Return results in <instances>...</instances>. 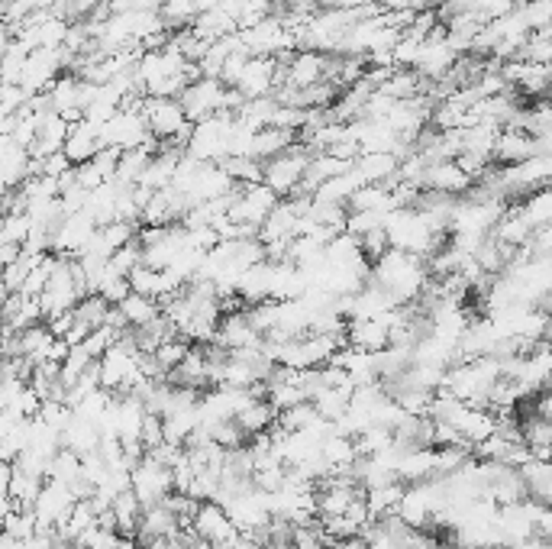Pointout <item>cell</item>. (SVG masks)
Masks as SVG:
<instances>
[{"label": "cell", "instance_id": "6da1fadb", "mask_svg": "<svg viewBox=\"0 0 552 549\" xmlns=\"http://www.w3.org/2000/svg\"><path fill=\"white\" fill-rule=\"evenodd\" d=\"M372 281L391 291L398 304H417L430 288V269L420 256H410L401 249H388L372 265Z\"/></svg>", "mask_w": 552, "mask_h": 549}, {"label": "cell", "instance_id": "7a4b0ae2", "mask_svg": "<svg viewBox=\"0 0 552 549\" xmlns=\"http://www.w3.org/2000/svg\"><path fill=\"white\" fill-rule=\"evenodd\" d=\"M385 230L391 239V249L410 252V256H420V259H427L436 249H443V239H446V233L417 207L391 210Z\"/></svg>", "mask_w": 552, "mask_h": 549}, {"label": "cell", "instance_id": "3957f363", "mask_svg": "<svg viewBox=\"0 0 552 549\" xmlns=\"http://www.w3.org/2000/svg\"><path fill=\"white\" fill-rule=\"evenodd\" d=\"M143 117L149 123V133L159 139V143H172V146H188V136L194 130V123L188 117V110L178 101V97H146L143 101Z\"/></svg>", "mask_w": 552, "mask_h": 549}, {"label": "cell", "instance_id": "277c9868", "mask_svg": "<svg viewBox=\"0 0 552 549\" xmlns=\"http://www.w3.org/2000/svg\"><path fill=\"white\" fill-rule=\"evenodd\" d=\"M233 123H236V114H214L201 123H194L184 152L201 162L223 165L233 149Z\"/></svg>", "mask_w": 552, "mask_h": 549}, {"label": "cell", "instance_id": "5b68a950", "mask_svg": "<svg viewBox=\"0 0 552 549\" xmlns=\"http://www.w3.org/2000/svg\"><path fill=\"white\" fill-rule=\"evenodd\" d=\"M101 143H104V149H120V152H130V149L159 152L162 149L159 139L149 133L143 110H136V107H123L120 114H113L101 126Z\"/></svg>", "mask_w": 552, "mask_h": 549}, {"label": "cell", "instance_id": "8992f818", "mask_svg": "<svg viewBox=\"0 0 552 549\" xmlns=\"http://www.w3.org/2000/svg\"><path fill=\"white\" fill-rule=\"evenodd\" d=\"M310 159H314V152H310L304 143H297L288 152H281V156L268 159L265 162V185L278 197H297L307 181Z\"/></svg>", "mask_w": 552, "mask_h": 549}, {"label": "cell", "instance_id": "52a82bcc", "mask_svg": "<svg viewBox=\"0 0 552 549\" xmlns=\"http://www.w3.org/2000/svg\"><path fill=\"white\" fill-rule=\"evenodd\" d=\"M130 482H133L136 498L143 501L146 508H152V504H162L168 495H175V469H168L165 462L152 459L149 453L133 466Z\"/></svg>", "mask_w": 552, "mask_h": 549}, {"label": "cell", "instance_id": "ba28073f", "mask_svg": "<svg viewBox=\"0 0 552 549\" xmlns=\"http://www.w3.org/2000/svg\"><path fill=\"white\" fill-rule=\"evenodd\" d=\"M281 204V197L265 185H243V188H236L233 194V207H230V220L233 223H243V227L249 230H256L262 223L272 217V210Z\"/></svg>", "mask_w": 552, "mask_h": 549}, {"label": "cell", "instance_id": "9c48e42d", "mask_svg": "<svg viewBox=\"0 0 552 549\" xmlns=\"http://www.w3.org/2000/svg\"><path fill=\"white\" fill-rule=\"evenodd\" d=\"M75 504H78V498H75L72 485H62V482H52V478H46V485H42L39 498L33 504L39 530L59 533V527L68 520V514H72Z\"/></svg>", "mask_w": 552, "mask_h": 549}, {"label": "cell", "instance_id": "30bf717a", "mask_svg": "<svg viewBox=\"0 0 552 549\" xmlns=\"http://www.w3.org/2000/svg\"><path fill=\"white\" fill-rule=\"evenodd\" d=\"M281 65L278 59H268V55H249V62L243 65L233 88L252 101V97H272L281 88Z\"/></svg>", "mask_w": 552, "mask_h": 549}, {"label": "cell", "instance_id": "8fae6325", "mask_svg": "<svg viewBox=\"0 0 552 549\" xmlns=\"http://www.w3.org/2000/svg\"><path fill=\"white\" fill-rule=\"evenodd\" d=\"M330 78V55L314 49H297L291 59L281 65V88H314V84Z\"/></svg>", "mask_w": 552, "mask_h": 549}, {"label": "cell", "instance_id": "7c38bea8", "mask_svg": "<svg viewBox=\"0 0 552 549\" xmlns=\"http://www.w3.org/2000/svg\"><path fill=\"white\" fill-rule=\"evenodd\" d=\"M191 530L201 540H207L214 549H230L233 540L239 537V527L233 524V517L226 514L220 501H201V508L194 514Z\"/></svg>", "mask_w": 552, "mask_h": 549}, {"label": "cell", "instance_id": "4fadbf2b", "mask_svg": "<svg viewBox=\"0 0 552 549\" xmlns=\"http://www.w3.org/2000/svg\"><path fill=\"white\" fill-rule=\"evenodd\" d=\"M214 346L226 349V353H243V349H262L265 346V336L259 333L256 323H252L249 307H239V311L223 314Z\"/></svg>", "mask_w": 552, "mask_h": 549}, {"label": "cell", "instance_id": "5bb4252c", "mask_svg": "<svg viewBox=\"0 0 552 549\" xmlns=\"http://www.w3.org/2000/svg\"><path fill=\"white\" fill-rule=\"evenodd\" d=\"M94 233H97V223L84 214V210L81 214H68L52 236V252H59V256H68V259H78L81 252L91 246Z\"/></svg>", "mask_w": 552, "mask_h": 549}, {"label": "cell", "instance_id": "9a60e30c", "mask_svg": "<svg viewBox=\"0 0 552 549\" xmlns=\"http://www.w3.org/2000/svg\"><path fill=\"white\" fill-rule=\"evenodd\" d=\"M475 188V181L469 172L456 162V159H443L427 165L423 172V191H436V194H449V197H465Z\"/></svg>", "mask_w": 552, "mask_h": 549}, {"label": "cell", "instance_id": "2e32d148", "mask_svg": "<svg viewBox=\"0 0 552 549\" xmlns=\"http://www.w3.org/2000/svg\"><path fill=\"white\" fill-rule=\"evenodd\" d=\"M33 175H36V156L4 136V146H0V178H4L7 191L23 188Z\"/></svg>", "mask_w": 552, "mask_h": 549}, {"label": "cell", "instance_id": "e0dca14e", "mask_svg": "<svg viewBox=\"0 0 552 549\" xmlns=\"http://www.w3.org/2000/svg\"><path fill=\"white\" fill-rule=\"evenodd\" d=\"M68 136H72V123H68L62 114H55V110H39V136H36V143H33L30 152L36 159L65 152Z\"/></svg>", "mask_w": 552, "mask_h": 549}, {"label": "cell", "instance_id": "ac0fdd59", "mask_svg": "<svg viewBox=\"0 0 552 549\" xmlns=\"http://www.w3.org/2000/svg\"><path fill=\"white\" fill-rule=\"evenodd\" d=\"M346 340H349V346L365 349V353H381V349L391 346V323H388V317L349 320L346 323Z\"/></svg>", "mask_w": 552, "mask_h": 549}, {"label": "cell", "instance_id": "d6986e66", "mask_svg": "<svg viewBox=\"0 0 552 549\" xmlns=\"http://www.w3.org/2000/svg\"><path fill=\"white\" fill-rule=\"evenodd\" d=\"M533 156H540L536 136L520 130V126H504L498 136V149H494V159L504 165H520V162H530Z\"/></svg>", "mask_w": 552, "mask_h": 549}, {"label": "cell", "instance_id": "ffe728a7", "mask_svg": "<svg viewBox=\"0 0 552 549\" xmlns=\"http://www.w3.org/2000/svg\"><path fill=\"white\" fill-rule=\"evenodd\" d=\"M181 520L178 514L168 508V504H152V508L143 511V520H139V530H136V540L139 546H146L152 540H162V537H175V533H181Z\"/></svg>", "mask_w": 552, "mask_h": 549}, {"label": "cell", "instance_id": "44dd1931", "mask_svg": "<svg viewBox=\"0 0 552 549\" xmlns=\"http://www.w3.org/2000/svg\"><path fill=\"white\" fill-rule=\"evenodd\" d=\"M130 285L136 294H143V298H152V301H165L172 298V294H178L184 285L172 275V272H162V269H149V265H139V269L130 275Z\"/></svg>", "mask_w": 552, "mask_h": 549}, {"label": "cell", "instance_id": "7402d4cb", "mask_svg": "<svg viewBox=\"0 0 552 549\" xmlns=\"http://www.w3.org/2000/svg\"><path fill=\"white\" fill-rule=\"evenodd\" d=\"M272 281H275V262L265 259V262L252 265V269L243 272V278H239V288H236V298L243 301L246 307L272 301Z\"/></svg>", "mask_w": 552, "mask_h": 549}, {"label": "cell", "instance_id": "603a6c76", "mask_svg": "<svg viewBox=\"0 0 552 549\" xmlns=\"http://www.w3.org/2000/svg\"><path fill=\"white\" fill-rule=\"evenodd\" d=\"M356 172L365 178V185H394L401 175V156H394V152H362L356 159Z\"/></svg>", "mask_w": 552, "mask_h": 549}, {"label": "cell", "instance_id": "cb8c5ba5", "mask_svg": "<svg viewBox=\"0 0 552 549\" xmlns=\"http://www.w3.org/2000/svg\"><path fill=\"white\" fill-rule=\"evenodd\" d=\"M101 149H104V143H101V126L91 123V120L72 123V136H68V143H65V156L72 159V165L91 162Z\"/></svg>", "mask_w": 552, "mask_h": 549}, {"label": "cell", "instance_id": "d4e9b609", "mask_svg": "<svg viewBox=\"0 0 552 549\" xmlns=\"http://www.w3.org/2000/svg\"><path fill=\"white\" fill-rule=\"evenodd\" d=\"M352 394H356V385L352 382H339V385H323L314 394V407L320 417H327L330 424H339L346 414H349V404H352Z\"/></svg>", "mask_w": 552, "mask_h": 549}, {"label": "cell", "instance_id": "484cf974", "mask_svg": "<svg viewBox=\"0 0 552 549\" xmlns=\"http://www.w3.org/2000/svg\"><path fill=\"white\" fill-rule=\"evenodd\" d=\"M520 436L536 459H552V424L546 417L536 414V407L530 414L520 417Z\"/></svg>", "mask_w": 552, "mask_h": 549}, {"label": "cell", "instance_id": "4316f807", "mask_svg": "<svg viewBox=\"0 0 552 549\" xmlns=\"http://www.w3.org/2000/svg\"><path fill=\"white\" fill-rule=\"evenodd\" d=\"M143 511H146V504L136 498L133 488H126L123 495H117V501L110 504V520H113V527H117V533H123V537H136Z\"/></svg>", "mask_w": 552, "mask_h": 549}, {"label": "cell", "instance_id": "83f0119b", "mask_svg": "<svg viewBox=\"0 0 552 549\" xmlns=\"http://www.w3.org/2000/svg\"><path fill=\"white\" fill-rule=\"evenodd\" d=\"M278 407L268 401V398H256V401H249L243 411H239V417H236V424L243 427V433L249 436H259V433H268L275 424H278Z\"/></svg>", "mask_w": 552, "mask_h": 549}, {"label": "cell", "instance_id": "f1b7e54d", "mask_svg": "<svg viewBox=\"0 0 552 549\" xmlns=\"http://www.w3.org/2000/svg\"><path fill=\"white\" fill-rule=\"evenodd\" d=\"M104 443V436H101V427L91 424V420H84V417H72V424L65 427L62 433V446L65 449H75L78 456H88V453H97Z\"/></svg>", "mask_w": 552, "mask_h": 549}, {"label": "cell", "instance_id": "f546056e", "mask_svg": "<svg viewBox=\"0 0 552 549\" xmlns=\"http://www.w3.org/2000/svg\"><path fill=\"white\" fill-rule=\"evenodd\" d=\"M297 143H301V136H297L294 130H278V126H265V130L256 133V143H252V159L268 162V159L281 156V152H288Z\"/></svg>", "mask_w": 552, "mask_h": 549}, {"label": "cell", "instance_id": "4dcf8cb0", "mask_svg": "<svg viewBox=\"0 0 552 549\" xmlns=\"http://www.w3.org/2000/svg\"><path fill=\"white\" fill-rule=\"evenodd\" d=\"M365 185V178L352 168V172H346V175H336V178H330V181H323V185L314 191V201H323V204H343V207H349V201L356 197V191Z\"/></svg>", "mask_w": 552, "mask_h": 549}, {"label": "cell", "instance_id": "1f68e13d", "mask_svg": "<svg viewBox=\"0 0 552 549\" xmlns=\"http://www.w3.org/2000/svg\"><path fill=\"white\" fill-rule=\"evenodd\" d=\"M520 472H523V482H527L530 498L552 508V459H530Z\"/></svg>", "mask_w": 552, "mask_h": 549}, {"label": "cell", "instance_id": "d6a6232c", "mask_svg": "<svg viewBox=\"0 0 552 549\" xmlns=\"http://www.w3.org/2000/svg\"><path fill=\"white\" fill-rule=\"evenodd\" d=\"M117 311L123 314L126 327H130V330H143V327H149L152 320L162 317V304L152 301V298H143V294L133 291L130 298L117 304Z\"/></svg>", "mask_w": 552, "mask_h": 549}, {"label": "cell", "instance_id": "836d02e7", "mask_svg": "<svg viewBox=\"0 0 552 549\" xmlns=\"http://www.w3.org/2000/svg\"><path fill=\"white\" fill-rule=\"evenodd\" d=\"M404 491H407L404 482H391V485H381V488H368V491H365V501H368V511H372V517L398 514Z\"/></svg>", "mask_w": 552, "mask_h": 549}, {"label": "cell", "instance_id": "e575fe53", "mask_svg": "<svg viewBox=\"0 0 552 549\" xmlns=\"http://www.w3.org/2000/svg\"><path fill=\"white\" fill-rule=\"evenodd\" d=\"M155 159L152 149H130L120 156V168H117V181H123V185H139L143 181V175L149 172V165Z\"/></svg>", "mask_w": 552, "mask_h": 549}, {"label": "cell", "instance_id": "d590c367", "mask_svg": "<svg viewBox=\"0 0 552 549\" xmlns=\"http://www.w3.org/2000/svg\"><path fill=\"white\" fill-rule=\"evenodd\" d=\"M33 236V217L26 210H7L4 223H0V243L10 246H26Z\"/></svg>", "mask_w": 552, "mask_h": 549}, {"label": "cell", "instance_id": "8d00e7d4", "mask_svg": "<svg viewBox=\"0 0 552 549\" xmlns=\"http://www.w3.org/2000/svg\"><path fill=\"white\" fill-rule=\"evenodd\" d=\"M159 13H162L168 30H175V33L191 30L194 20L201 17V10H197L194 0H165V4L159 7Z\"/></svg>", "mask_w": 552, "mask_h": 549}, {"label": "cell", "instance_id": "74e56055", "mask_svg": "<svg viewBox=\"0 0 552 549\" xmlns=\"http://www.w3.org/2000/svg\"><path fill=\"white\" fill-rule=\"evenodd\" d=\"M223 168L230 172V178L236 181L239 188L243 185H262L265 181V162L252 159V156H233V159L223 162Z\"/></svg>", "mask_w": 552, "mask_h": 549}, {"label": "cell", "instance_id": "f35d334b", "mask_svg": "<svg viewBox=\"0 0 552 549\" xmlns=\"http://www.w3.org/2000/svg\"><path fill=\"white\" fill-rule=\"evenodd\" d=\"M191 349H194V343L184 340V336L178 333V336H172V340H165L159 349H155V359H159V365H162L165 375H175V372L181 369V362L188 359Z\"/></svg>", "mask_w": 552, "mask_h": 549}, {"label": "cell", "instance_id": "ab89813d", "mask_svg": "<svg viewBox=\"0 0 552 549\" xmlns=\"http://www.w3.org/2000/svg\"><path fill=\"white\" fill-rule=\"evenodd\" d=\"M52 482H62V485H75L78 478H81V456L75 453V449H59L55 453V459L49 462V475Z\"/></svg>", "mask_w": 552, "mask_h": 549}, {"label": "cell", "instance_id": "60d3db41", "mask_svg": "<svg viewBox=\"0 0 552 549\" xmlns=\"http://www.w3.org/2000/svg\"><path fill=\"white\" fill-rule=\"evenodd\" d=\"M139 265H143V246H139V239L130 246L117 249L113 256L107 259V275H117V278H130Z\"/></svg>", "mask_w": 552, "mask_h": 549}, {"label": "cell", "instance_id": "b9f144b4", "mask_svg": "<svg viewBox=\"0 0 552 549\" xmlns=\"http://www.w3.org/2000/svg\"><path fill=\"white\" fill-rule=\"evenodd\" d=\"M317 417H320V414H317L314 401H304V404L288 407V411H281V414H278V424L285 427V430H291V433H297V430H307Z\"/></svg>", "mask_w": 552, "mask_h": 549}, {"label": "cell", "instance_id": "7bdbcfd3", "mask_svg": "<svg viewBox=\"0 0 552 549\" xmlns=\"http://www.w3.org/2000/svg\"><path fill=\"white\" fill-rule=\"evenodd\" d=\"M120 540H123V533H117V530L107 527V524H94L75 546L78 549H117Z\"/></svg>", "mask_w": 552, "mask_h": 549}, {"label": "cell", "instance_id": "ee69618b", "mask_svg": "<svg viewBox=\"0 0 552 549\" xmlns=\"http://www.w3.org/2000/svg\"><path fill=\"white\" fill-rule=\"evenodd\" d=\"M207 430V427H204ZM210 440L220 443L223 449H243L249 436L243 433V427L236 424V420H223V424L210 427Z\"/></svg>", "mask_w": 552, "mask_h": 549}, {"label": "cell", "instance_id": "f6af8a7d", "mask_svg": "<svg viewBox=\"0 0 552 549\" xmlns=\"http://www.w3.org/2000/svg\"><path fill=\"white\" fill-rule=\"evenodd\" d=\"M517 7H520V0H475V13L485 26L501 17H511Z\"/></svg>", "mask_w": 552, "mask_h": 549}, {"label": "cell", "instance_id": "bcb514c9", "mask_svg": "<svg viewBox=\"0 0 552 549\" xmlns=\"http://www.w3.org/2000/svg\"><path fill=\"white\" fill-rule=\"evenodd\" d=\"M75 181L84 191H97L101 185H107V175H104V168L97 165V159H91V162L75 165Z\"/></svg>", "mask_w": 552, "mask_h": 549}, {"label": "cell", "instance_id": "7dc6e473", "mask_svg": "<svg viewBox=\"0 0 552 549\" xmlns=\"http://www.w3.org/2000/svg\"><path fill=\"white\" fill-rule=\"evenodd\" d=\"M388 249H391V239H388V230H385V227L362 236V252H365V259L372 262V265H375L381 256H385Z\"/></svg>", "mask_w": 552, "mask_h": 549}, {"label": "cell", "instance_id": "c3c4849f", "mask_svg": "<svg viewBox=\"0 0 552 549\" xmlns=\"http://www.w3.org/2000/svg\"><path fill=\"white\" fill-rule=\"evenodd\" d=\"M530 252V256H552V220L543 223V227H536L533 236H530V246H523Z\"/></svg>", "mask_w": 552, "mask_h": 549}, {"label": "cell", "instance_id": "681fc988", "mask_svg": "<svg viewBox=\"0 0 552 549\" xmlns=\"http://www.w3.org/2000/svg\"><path fill=\"white\" fill-rule=\"evenodd\" d=\"M533 407H536V414L546 417L549 424H552V388H546L543 394H536V398H533Z\"/></svg>", "mask_w": 552, "mask_h": 549}, {"label": "cell", "instance_id": "f907efd6", "mask_svg": "<svg viewBox=\"0 0 552 549\" xmlns=\"http://www.w3.org/2000/svg\"><path fill=\"white\" fill-rule=\"evenodd\" d=\"M536 540L552 543V508H546V511H543V517L536 520Z\"/></svg>", "mask_w": 552, "mask_h": 549}, {"label": "cell", "instance_id": "816d5d0a", "mask_svg": "<svg viewBox=\"0 0 552 549\" xmlns=\"http://www.w3.org/2000/svg\"><path fill=\"white\" fill-rule=\"evenodd\" d=\"M143 549H184V530L175 533V537H162V540H152Z\"/></svg>", "mask_w": 552, "mask_h": 549}, {"label": "cell", "instance_id": "f5cc1de1", "mask_svg": "<svg viewBox=\"0 0 552 549\" xmlns=\"http://www.w3.org/2000/svg\"><path fill=\"white\" fill-rule=\"evenodd\" d=\"M330 549H368V543L362 537H346V540H333Z\"/></svg>", "mask_w": 552, "mask_h": 549}, {"label": "cell", "instance_id": "db71d44e", "mask_svg": "<svg viewBox=\"0 0 552 549\" xmlns=\"http://www.w3.org/2000/svg\"><path fill=\"white\" fill-rule=\"evenodd\" d=\"M52 549H78V546H75V543H68V540H59Z\"/></svg>", "mask_w": 552, "mask_h": 549}, {"label": "cell", "instance_id": "11a10c76", "mask_svg": "<svg viewBox=\"0 0 552 549\" xmlns=\"http://www.w3.org/2000/svg\"><path fill=\"white\" fill-rule=\"evenodd\" d=\"M104 4H120V0H104Z\"/></svg>", "mask_w": 552, "mask_h": 549}, {"label": "cell", "instance_id": "9f6ffc18", "mask_svg": "<svg viewBox=\"0 0 552 549\" xmlns=\"http://www.w3.org/2000/svg\"><path fill=\"white\" fill-rule=\"evenodd\" d=\"M327 549H330V546H327Z\"/></svg>", "mask_w": 552, "mask_h": 549}]
</instances>
